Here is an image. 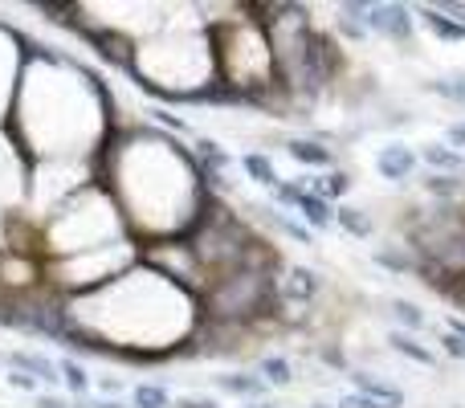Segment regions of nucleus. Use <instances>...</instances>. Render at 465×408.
I'll use <instances>...</instances> for the list:
<instances>
[{
	"instance_id": "nucleus-13",
	"label": "nucleus",
	"mask_w": 465,
	"mask_h": 408,
	"mask_svg": "<svg viewBox=\"0 0 465 408\" xmlns=\"http://www.w3.org/2000/svg\"><path fill=\"white\" fill-rule=\"evenodd\" d=\"M241 172H245L253 184L270 188V193L282 184V180H278V168H273V160H270L265 152H245V155H241Z\"/></svg>"
},
{
	"instance_id": "nucleus-29",
	"label": "nucleus",
	"mask_w": 465,
	"mask_h": 408,
	"mask_svg": "<svg viewBox=\"0 0 465 408\" xmlns=\"http://www.w3.org/2000/svg\"><path fill=\"white\" fill-rule=\"evenodd\" d=\"M172 408H221L217 396H180Z\"/></svg>"
},
{
	"instance_id": "nucleus-11",
	"label": "nucleus",
	"mask_w": 465,
	"mask_h": 408,
	"mask_svg": "<svg viewBox=\"0 0 465 408\" xmlns=\"http://www.w3.org/2000/svg\"><path fill=\"white\" fill-rule=\"evenodd\" d=\"M388 347H392L396 355H404V360L420 363V368H437V352H429L425 343H417V335H409V331H401V327L388 335Z\"/></svg>"
},
{
	"instance_id": "nucleus-18",
	"label": "nucleus",
	"mask_w": 465,
	"mask_h": 408,
	"mask_svg": "<svg viewBox=\"0 0 465 408\" xmlns=\"http://www.w3.org/2000/svg\"><path fill=\"white\" fill-rule=\"evenodd\" d=\"M131 404L135 408H172V393L163 384H152V380H143V384L131 388Z\"/></svg>"
},
{
	"instance_id": "nucleus-3",
	"label": "nucleus",
	"mask_w": 465,
	"mask_h": 408,
	"mask_svg": "<svg viewBox=\"0 0 465 408\" xmlns=\"http://www.w3.org/2000/svg\"><path fill=\"white\" fill-rule=\"evenodd\" d=\"M417 164H420V155L404 144H388L376 152V172H380V180H388V184H404V180L417 172Z\"/></svg>"
},
{
	"instance_id": "nucleus-6",
	"label": "nucleus",
	"mask_w": 465,
	"mask_h": 408,
	"mask_svg": "<svg viewBox=\"0 0 465 408\" xmlns=\"http://www.w3.org/2000/svg\"><path fill=\"white\" fill-rule=\"evenodd\" d=\"M351 393L368 396V401H376L380 408H404V393L396 384H388V380L371 376V372H351Z\"/></svg>"
},
{
	"instance_id": "nucleus-5",
	"label": "nucleus",
	"mask_w": 465,
	"mask_h": 408,
	"mask_svg": "<svg viewBox=\"0 0 465 408\" xmlns=\"http://www.w3.org/2000/svg\"><path fill=\"white\" fill-rule=\"evenodd\" d=\"M290 278L278 282V298L282 303H314V294H319V274L306 270V265H290Z\"/></svg>"
},
{
	"instance_id": "nucleus-34",
	"label": "nucleus",
	"mask_w": 465,
	"mask_h": 408,
	"mask_svg": "<svg viewBox=\"0 0 465 408\" xmlns=\"http://www.w3.org/2000/svg\"><path fill=\"white\" fill-rule=\"evenodd\" d=\"M103 393H111V396L123 393V376H106V380H103Z\"/></svg>"
},
{
	"instance_id": "nucleus-20",
	"label": "nucleus",
	"mask_w": 465,
	"mask_h": 408,
	"mask_svg": "<svg viewBox=\"0 0 465 408\" xmlns=\"http://www.w3.org/2000/svg\"><path fill=\"white\" fill-rule=\"evenodd\" d=\"M425 90H429V95H437V98H445V103H453V106H465V74H453V78H433V82H425Z\"/></svg>"
},
{
	"instance_id": "nucleus-8",
	"label": "nucleus",
	"mask_w": 465,
	"mask_h": 408,
	"mask_svg": "<svg viewBox=\"0 0 465 408\" xmlns=\"http://www.w3.org/2000/svg\"><path fill=\"white\" fill-rule=\"evenodd\" d=\"M217 388L229 396H241V401L249 404V401H262L270 384H265L257 372H225V376H217Z\"/></svg>"
},
{
	"instance_id": "nucleus-24",
	"label": "nucleus",
	"mask_w": 465,
	"mask_h": 408,
	"mask_svg": "<svg viewBox=\"0 0 465 408\" xmlns=\"http://www.w3.org/2000/svg\"><path fill=\"white\" fill-rule=\"evenodd\" d=\"M302 184H298V180H282L278 188H273V204L282 208V213H286V208H298L302 204Z\"/></svg>"
},
{
	"instance_id": "nucleus-23",
	"label": "nucleus",
	"mask_w": 465,
	"mask_h": 408,
	"mask_svg": "<svg viewBox=\"0 0 465 408\" xmlns=\"http://www.w3.org/2000/svg\"><path fill=\"white\" fill-rule=\"evenodd\" d=\"M270 224H273V229H282L286 237H294L298 245H311V241H314V233L306 229V224H298L294 216H286V213H273V208H270Z\"/></svg>"
},
{
	"instance_id": "nucleus-4",
	"label": "nucleus",
	"mask_w": 465,
	"mask_h": 408,
	"mask_svg": "<svg viewBox=\"0 0 465 408\" xmlns=\"http://www.w3.org/2000/svg\"><path fill=\"white\" fill-rule=\"evenodd\" d=\"M5 363L13 372H25V376H33L37 384H62V372H57V363L49 360V355H41V352H8Z\"/></svg>"
},
{
	"instance_id": "nucleus-21",
	"label": "nucleus",
	"mask_w": 465,
	"mask_h": 408,
	"mask_svg": "<svg viewBox=\"0 0 465 408\" xmlns=\"http://www.w3.org/2000/svg\"><path fill=\"white\" fill-rule=\"evenodd\" d=\"M420 184H425L429 196H441V201H453V196L465 193V180L461 176H441V172H429Z\"/></svg>"
},
{
	"instance_id": "nucleus-7",
	"label": "nucleus",
	"mask_w": 465,
	"mask_h": 408,
	"mask_svg": "<svg viewBox=\"0 0 465 408\" xmlns=\"http://www.w3.org/2000/svg\"><path fill=\"white\" fill-rule=\"evenodd\" d=\"M286 155L294 164H302V168H331V164H335V152H331V147H322L319 139H302V135L286 139Z\"/></svg>"
},
{
	"instance_id": "nucleus-27",
	"label": "nucleus",
	"mask_w": 465,
	"mask_h": 408,
	"mask_svg": "<svg viewBox=\"0 0 465 408\" xmlns=\"http://www.w3.org/2000/svg\"><path fill=\"white\" fill-rule=\"evenodd\" d=\"M437 343L445 347V355H453V360H465V339H461V335H453V331H445V327H441Z\"/></svg>"
},
{
	"instance_id": "nucleus-31",
	"label": "nucleus",
	"mask_w": 465,
	"mask_h": 408,
	"mask_svg": "<svg viewBox=\"0 0 465 408\" xmlns=\"http://www.w3.org/2000/svg\"><path fill=\"white\" fill-rule=\"evenodd\" d=\"M445 139L453 144V152H458V147H465V119H461V123H450V127H445Z\"/></svg>"
},
{
	"instance_id": "nucleus-10",
	"label": "nucleus",
	"mask_w": 465,
	"mask_h": 408,
	"mask_svg": "<svg viewBox=\"0 0 465 408\" xmlns=\"http://www.w3.org/2000/svg\"><path fill=\"white\" fill-rule=\"evenodd\" d=\"M417 21L425 25V29L433 33L437 41H465V25H458L453 16H445L441 8H433V5H429V8H417Z\"/></svg>"
},
{
	"instance_id": "nucleus-32",
	"label": "nucleus",
	"mask_w": 465,
	"mask_h": 408,
	"mask_svg": "<svg viewBox=\"0 0 465 408\" xmlns=\"http://www.w3.org/2000/svg\"><path fill=\"white\" fill-rule=\"evenodd\" d=\"M37 408H74V404L62 401V396H37Z\"/></svg>"
},
{
	"instance_id": "nucleus-16",
	"label": "nucleus",
	"mask_w": 465,
	"mask_h": 408,
	"mask_svg": "<svg viewBox=\"0 0 465 408\" xmlns=\"http://www.w3.org/2000/svg\"><path fill=\"white\" fill-rule=\"evenodd\" d=\"M388 311H392V319L401 323V331H409V335H417V331L429 327L425 311H420L417 303H409V298H392V303H388Z\"/></svg>"
},
{
	"instance_id": "nucleus-25",
	"label": "nucleus",
	"mask_w": 465,
	"mask_h": 408,
	"mask_svg": "<svg viewBox=\"0 0 465 408\" xmlns=\"http://www.w3.org/2000/svg\"><path fill=\"white\" fill-rule=\"evenodd\" d=\"M152 123H160L163 131H176V135H193V123L180 119V114H172L168 106H155V111H152Z\"/></svg>"
},
{
	"instance_id": "nucleus-9",
	"label": "nucleus",
	"mask_w": 465,
	"mask_h": 408,
	"mask_svg": "<svg viewBox=\"0 0 465 408\" xmlns=\"http://www.w3.org/2000/svg\"><path fill=\"white\" fill-rule=\"evenodd\" d=\"M193 155H196V164H201V176H204V180H217V176H225V168L232 164V155H229L225 147L217 144V139H196Z\"/></svg>"
},
{
	"instance_id": "nucleus-14",
	"label": "nucleus",
	"mask_w": 465,
	"mask_h": 408,
	"mask_svg": "<svg viewBox=\"0 0 465 408\" xmlns=\"http://www.w3.org/2000/svg\"><path fill=\"white\" fill-rule=\"evenodd\" d=\"M298 213H302V221H306V229H311V233L331 229V224H335V204L322 201V196H314V193H306V196H302Z\"/></svg>"
},
{
	"instance_id": "nucleus-36",
	"label": "nucleus",
	"mask_w": 465,
	"mask_h": 408,
	"mask_svg": "<svg viewBox=\"0 0 465 408\" xmlns=\"http://www.w3.org/2000/svg\"><path fill=\"white\" fill-rule=\"evenodd\" d=\"M311 408H335V404H311Z\"/></svg>"
},
{
	"instance_id": "nucleus-28",
	"label": "nucleus",
	"mask_w": 465,
	"mask_h": 408,
	"mask_svg": "<svg viewBox=\"0 0 465 408\" xmlns=\"http://www.w3.org/2000/svg\"><path fill=\"white\" fill-rule=\"evenodd\" d=\"M8 388H21V393H37V380H33V376H25V372H13V368H8Z\"/></svg>"
},
{
	"instance_id": "nucleus-33",
	"label": "nucleus",
	"mask_w": 465,
	"mask_h": 408,
	"mask_svg": "<svg viewBox=\"0 0 465 408\" xmlns=\"http://www.w3.org/2000/svg\"><path fill=\"white\" fill-rule=\"evenodd\" d=\"M445 331H453V335H461V339H465V319L450 314V319H445Z\"/></svg>"
},
{
	"instance_id": "nucleus-22",
	"label": "nucleus",
	"mask_w": 465,
	"mask_h": 408,
	"mask_svg": "<svg viewBox=\"0 0 465 408\" xmlns=\"http://www.w3.org/2000/svg\"><path fill=\"white\" fill-rule=\"evenodd\" d=\"M371 257H376V265H384V270H392V274H412V270H420L417 257H412V254L404 257L401 249H376Z\"/></svg>"
},
{
	"instance_id": "nucleus-15",
	"label": "nucleus",
	"mask_w": 465,
	"mask_h": 408,
	"mask_svg": "<svg viewBox=\"0 0 465 408\" xmlns=\"http://www.w3.org/2000/svg\"><path fill=\"white\" fill-rule=\"evenodd\" d=\"M335 224L347 233V237H360V241H368L371 233H376L371 216L363 213V208H355V204H339V208H335Z\"/></svg>"
},
{
	"instance_id": "nucleus-19",
	"label": "nucleus",
	"mask_w": 465,
	"mask_h": 408,
	"mask_svg": "<svg viewBox=\"0 0 465 408\" xmlns=\"http://www.w3.org/2000/svg\"><path fill=\"white\" fill-rule=\"evenodd\" d=\"M57 372H62V384L70 388L74 396H86V393H90V384H94V380H90V372L82 368V363L74 360V355H65V360L57 363Z\"/></svg>"
},
{
	"instance_id": "nucleus-12",
	"label": "nucleus",
	"mask_w": 465,
	"mask_h": 408,
	"mask_svg": "<svg viewBox=\"0 0 465 408\" xmlns=\"http://www.w3.org/2000/svg\"><path fill=\"white\" fill-rule=\"evenodd\" d=\"M420 160H425L433 172H441V176H465V155L453 152V147H445V144H429L425 152H420Z\"/></svg>"
},
{
	"instance_id": "nucleus-26",
	"label": "nucleus",
	"mask_w": 465,
	"mask_h": 408,
	"mask_svg": "<svg viewBox=\"0 0 465 408\" xmlns=\"http://www.w3.org/2000/svg\"><path fill=\"white\" fill-rule=\"evenodd\" d=\"M335 25H339V33H343V37H351V41H363V37H368V25H360L355 16H347V13H339Z\"/></svg>"
},
{
	"instance_id": "nucleus-35",
	"label": "nucleus",
	"mask_w": 465,
	"mask_h": 408,
	"mask_svg": "<svg viewBox=\"0 0 465 408\" xmlns=\"http://www.w3.org/2000/svg\"><path fill=\"white\" fill-rule=\"evenodd\" d=\"M245 408H278V404H270V401H249Z\"/></svg>"
},
{
	"instance_id": "nucleus-30",
	"label": "nucleus",
	"mask_w": 465,
	"mask_h": 408,
	"mask_svg": "<svg viewBox=\"0 0 465 408\" xmlns=\"http://www.w3.org/2000/svg\"><path fill=\"white\" fill-rule=\"evenodd\" d=\"M335 408H380V404H376V401H368V396H360V393H343Z\"/></svg>"
},
{
	"instance_id": "nucleus-2",
	"label": "nucleus",
	"mask_w": 465,
	"mask_h": 408,
	"mask_svg": "<svg viewBox=\"0 0 465 408\" xmlns=\"http://www.w3.org/2000/svg\"><path fill=\"white\" fill-rule=\"evenodd\" d=\"M368 33H380V37L404 45L417 33V13L404 5H368Z\"/></svg>"
},
{
	"instance_id": "nucleus-1",
	"label": "nucleus",
	"mask_w": 465,
	"mask_h": 408,
	"mask_svg": "<svg viewBox=\"0 0 465 408\" xmlns=\"http://www.w3.org/2000/svg\"><path fill=\"white\" fill-rule=\"evenodd\" d=\"M78 37L86 41V45L94 49L106 65H119L127 78H135V70H139V65H135V45H131L127 37H119L114 29H98V25H82Z\"/></svg>"
},
{
	"instance_id": "nucleus-17",
	"label": "nucleus",
	"mask_w": 465,
	"mask_h": 408,
	"mask_svg": "<svg viewBox=\"0 0 465 408\" xmlns=\"http://www.w3.org/2000/svg\"><path fill=\"white\" fill-rule=\"evenodd\" d=\"M257 376H262L270 388H286L290 380H294V368H290L286 355H265V360L257 363Z\"/></svg>"
}]
</instances>
